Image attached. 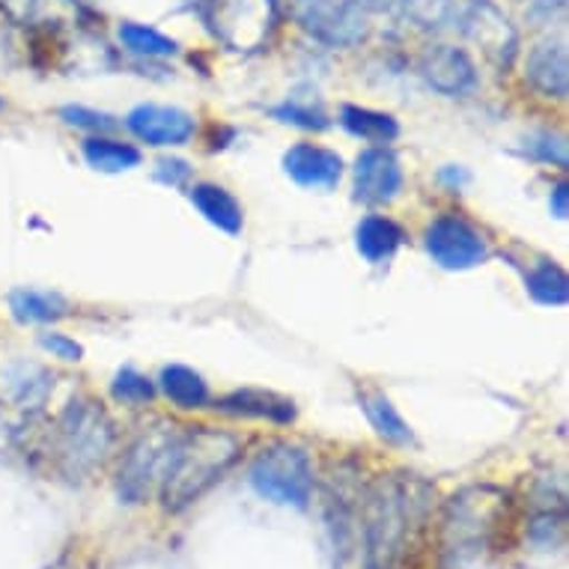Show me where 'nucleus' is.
I'll use <instances>...</instances> for the list:
<instances>
[{"label": "nucleus", "mask_w": 569, "mask_h": 569, "mask_svg": "<svg viewBox=\"0 0 569 569\" xmlns=\"http://www.w3.org/2000/svg\"><path fill=\"white\" fill-rule=\"evenodd\" d=\"M549 203H551V216L558 218V221H567V216H569V186L567 182L555 186Z\"/></svg>", "instance_id": "f704fd0d"}, {"label": "nucleus", "mask_w": 569, "mask_h": 569, "mask_svg": "<svg viewBox=\"0 0 569 569\" xmlns=\"http://www.w3.org/2000/svg\"><path fill=\"white\" fill-rule=\"evenodd\" d=\"M528 292H531L533 301H540V305L563 308L569 299L567 271L560 269L558 262H540V266L528 274Z\"/></svg>", "instance_id": "393cba45"}, {"label": "nucleus", "mask_w": 569, "mask_h": 569, "mask_svg": "<svg viewBox=\"0 0 569 569\" xmlns=\"http://www.w3.org/2000/svg\"><path fill=\"white\" fill-rule=\"evenodd\" d=\"M10 313L24 326L33 322H54L69 313V301L60 292L48 290H12L10 292Z\"/></svg>", "instance_id": "4be33fe9"}, {"label": "nucleus", "mask_w": 569, "mask_h": 569, "mask_svg": "<svg viewBox=\"0 0 569 569\" xmlns=\"http://www.w3.org/2000/svg\"><path fill=\"white\" fill-rule=\"evenodd\" d=\"M427 251L441 269L466 271L475 269L489 257L483 236L459 216H441L427 227Z\"/></svg>", "instance_id": "1a4fd4ad"}, {"label": "nucleus", "mask_w": 569, "mask_h": 569, "mask_svg": "<svg viewBox=\"0 0 569 569\" xmlns=\"http://www.w3.org/2000/svg\"><path fill=\"white\" fill-rule=\"evenodd\" d=\"M528 152L533 159L549 161V164H558V168H567V143L563 138H551V134H533L528 140Z\"/></svg>", "instance_id": "c756f323"}, {"label": "nucleus", "mask_w": 569, "mask_h": 569, "mask_svg": "<svg viewBox=\"0 0 569 569\" xmlns=\"http://www.w3.org/2000/svg\"><path fill=\"white\" fill-rule=\"evenodd\" d=\"M39 10V0H0V12L16 24H28Z\"/></svg>", "instance_id": "2f4dec72"}, {"label": "nucleus", "mask_w": 569, "mask_h": 569, "mask_svg": "<svg viewBox=\"0 0 569 569\" xmlns=\"http://www.w3.org/2000/svg\"><path fill=\"white\" fill-rule=\"evenodd\" d=\"M283 170L305 188H335L343 173V159L317 143H296L283 156Z\"/></svg>", "instance_id": "2eb2a0df"}, {"label": "nucleus", "mask_w": 569, "mask_h": 569, "mask_svg": "<svg viewBox=\"0 0 569 569\" xmlns=\"http://www.w3.org/2000/svg\"><path fill=\"white\" fill-rule=\"evenodd\" d=\"M218 411L233 415V418H257L271 420V423H290L296 420V406L287 397L274 391H262V388H239V391L227 393L216 402Z\"/></svg>", "instance_id": "dca6fc26"}, {"label": "nucleus", "mask_w": 569, "mask_h": 569, "mask_svg": "<svg viewBox=\"0 0 569 569\" xmlns=\"http://www.w3.org/2000/svg\"><path fill=\"white\" fill-rule=\"evenodd\" d=\"M159 385L170 402H177L179 409H200L209 402V385L203 376L194 373L186 365H170L161 370Z\"/></svg>", "instance_id": "5701e85b"}, {"label": "nucleus", "mask_w": 569, "mask_h": 569, "mask_svg": "<svg viewBox=\"0 0 569 569\" xmlns=\"http://www.w3.org/2000/svg\"><path fill=\"white\" fill-rule=\"evenodd\" d=\"M60 120L69 122V126H76V129H87V131L117 129V120H113L111 113L93 111V108H84V104H66V108H60Z\"/></svg>", "instance_id": "c85d7f7f"}, {"label": "nucleus", "mask_w": 569, "mask_h": 569, "mask_svg": "<svg viewBox=\"0 0 569 569\" xmlns=\"http://www.w3.org/2000/svg\"><path fill=\"white\" fill-rule=\"evenodd\" d=\"M179 430L168 423H156L134 439L117 471V495L126 505H143L164 480L170 450Z\"/></svg>", "instance_id": "423d86ee"}, {"label": "nucleus", "mask_w": 569, "mask_h": 569, "mask_svg": "<svg viewBox=\"0 0 569 569\" xmlns=\"http://www.w3.org/2000/svg\"><path fill=\"white\" fill-rule=\"evenodd\" d=\"M436 489L409 471L382 475L365 498V569H402L432 513Z\"/></svg>", "instance_id": "f257e3e1"}, {"label": "nucleus", "mask_w": 569, "mask_h": 569, "mask_svg": "<svg viewBox=\"0 0 569 569\" xmlns=\"http://www.w3.org/2000/svg\"><path fill=\"white\" fill-rule=\"evenodd\" d=\"M274 117H278L280 122H290V126H299V129H310V131H322L331 126V120H328V113L319 108V104H313V99H299V96H290L287 102L278 104L274 108Z\"/></svg>", "instance_id": "bb28decb"}, {"label": "nucleus", "mask_w": 569, "mask_h": 569, "mask_svg": "<svg viewBox=\"0 0 569 569\" xmlns=\"http://www.w3.org/2000/svg\"><path fill=\"white\" fill-rule=\"evenodd\" d=\"M87 164L99 173H122L140 164V152L131 143H120V140L108 138H90L84 143Z\"/></svg>", "instance_id": "b1692460"}, {"label": "nucleus", "mask_w": 569, "mask_h": 569, "mask_svg": "<svg viewBox=\"0 0 569 569\" xmlns=\"http://www.w3.org/2000/svg\"><path fill=\"white\" fill-rule=\"evenodd\" d=\"M567 10V0H531V19L555 21Z\"/></svg>", "instance_id": "473e14b6"}, {"label": "nucleus", "mask_w": 569, "mask_h": 569, "mask_svg": "<svg viewBox=\"0 0 569 569\" xmlns=\"http://www.w3.org/2000/svg\"><path fill=\"white\" fill-rule=\"evenodd\" d=\"M191 203L218 230H224L230 236L242 233V206H239V200L227 188L212 186V182H200V186L191 188Z\"/></svg>", "instance_id": "f3484780"}, {"label": "nucleus", "mask_w": 569, "mask_h": 569, "mask_svg": "<svg viewBox=\"0 0 569 569\" xmlns=\"http://www.w3.org/2000/svg\"><path fill=\"white\" fill-rule=\"evenodd\" d=\"M420 76L441 96H468L477 87L471 57L457 46H432L420 57Z\"/></svg>", "instance_id": "ddd939ff"}, {"label": "nucleus", "mask_w": 569, "mask_h": 569, "mask_svg": "<svg viewBox=\"0 0 569 569\" xmlns=\"http://www.w3.org/2000/svg\"><path fill=\"white\" fill-rule=\"evenodd\" d=\"M239 459V439L230 432L191 427L179 430L170 450L168 471L159 486L161 505L170 513L186 510L197 498L227 475V468Z\"/></svg>", "instance_id": "f03ea898"}, {"label": "nucleus", "mask_w": 569, "mask_h": 569, "mask_svg": "<svg viewBox=\"0 0 569 569\" xmlns=\"http://www.w3.org/2000/svg\"><path fill=\"white\" fill-rule=\"evenodd\" d=\"M525 81L546 99H567L569 93V57L567 46L558 39L540 42L528 54Z\"/></svg>", "instance_id": "4468645a"}, {"label": "nucleus", "mask_w": 569, "mask_h": 569, "mask_svg": "<svg viewBox=\"0 0 569 569\" xmlns=\"http://www.w3.org/2000/svg\"><path fill=\"white\" fill-rule=\"evenodd\" d=\"M358 400H361V409H365L367 420L373 423V430L379 432L385 441H393V445H411V441H415L411 427L402 420L400 411L393 409V402L388 400L382 391L367 388V391L358 393Z\"/></svg>", "instance_id": "412c9836"}, {"label": "nucleus", "mask_w": 569, "mask_h": 569, "mask_svg": "<svg viewBox=\"0 0 569 569\" xmlns=\"http://www.w3.org/2000/svg\"><path fill=\"white\" fill-rule=\"evenodd\" d=\"M462 33L492 60L501 72L510 69L519 48V33L492 0H468L462 12Z\"/></svg>", "instance_id": "9d476101"}, {"label": "nucleus", "mask_w": 569, "mask_h": 569, "mask_svg": "<svg viewBox=\"0 0 569 569\" xmlns=\"http://www.w3.org/2000/svg\"><path fill=\"white\" fill-rule=\"evenodd\" d=\"M296 16L310 37L335 48L358 46L370 30L361 0H296Z\"/></svg>", "instance_id": "6e6552de"}, {"label": "nucleus", "mask_w": 569, "mask_h": 569, "mask_svg": "<svg viewBox=\"0 0 569 569\" xmlns=\"http://www.w3.org/2000/svg\"><path fill=\"white\" fill-rule=\"evenodd\" d=\"M278 21L274 0H216L212 30L233 51H257L266 46Z\"/></svg>", "instance_id": "0eeeda50"}, {"label": "nucleus", "mask_w": 569, "mask_h": 569, "mask_svg": "<svg viewBox=\"0 0 569 569\" xmlns=\"http://www.w3.org/2000/svg\"><path fill=\"white\" fill-rule=\"evenodd\" d=\"M3 108H7V102H3V96H0V113H3Z\"/></svg>", "instance_id": "c9c22d12"}, {"label": "nucleus", "mask_w": 569, "mask_h": 569, "mask_svg": "<svg viewBox=\"0 0 569 569\" xmlns=\"http://www.w3.org/2000/svg\"><path fill=\"white\" fill-rule=\"evenodd\" d=\"M340 122H343V129L349 134L367 140V143H379V147L400 138V122L393 120L391 113L361 108V104H343L340 108Z\"/></svg>", "instance_id": "aec40b11"}, {"label": "nucleus", "mask_w": 569, "mask_h": 569, "mask_svg": "<svg viewBox=\"0 0 569 569\" xmlns=\"http://www.w3.org/2000/svg\"><path fill=\"white\" fill-rule=\"evenodd\" d=\"M402 188L400 159L388 147H373L355 161V200L391 203Z\"/></svg>", "instance_id": "f8f14e48"}, {"label": "nucleus", "mask_w": 569, "mask_h": 569, "mask_svg": "<svg viewBox=\"0 0 569 569\" xmlns=\"http://www.w3.org/2000/svg\"><path fill=\"white\" fill-rule=\"evenodd\" d=\"M120 42L129 48L131 54L140 57H170L179 51L177 39L164 37L156 28H147V24H138V21L120 24Z\"/></svg>", "instance_id": "a878e982"}, {"label": "nucleus", "mask_w": 569, "mask_h": 569, "mask_svg": "<svg viewBox=\"0 0 569 569\" xmlns=\"http://www.w3.org/2000/svg\"><path fill=\"white\" fill-rule=\"evenodd\" d=\"M111 393L117 402H126V406H143V402L152 400V382L147 376H140L134 367H122L120 373L113 376Z\"/></svg>", "instance_id": "cd10ccee"}, {"label": "nucleus", "mask_w": 569, "mask_h": 569, "mask_svg": "<svg viewBox=\"0 0 569 569\" xmlns=\"http://www.w3.org/2000/svg\"><path fill=\"white\" fill-rule=\"evenodd\" d=\"M113 448V420L96 400L78 397L54 427L57 468L69 480H84L102 466Z\"/></svg>", "instance_id": "7ed1b4c3"}, {"label": "nucleus", "mask_w": 569, "mask_h": 569, "mask_svg": "<svg viewBox=\"0 0 569 569\" xmlns=\"http://www.w3.org/2000/svg\"><path fill=\"white\" fill-rule=\"evenodd\" d=\"M126 126L150 147H182L194 134V117L168 104H138Z\"/></svg>", "instance_id": "9b49d317"}, {"label": "nucleus", "mask_w": 569, "mask_h": 569, "mask_svg": "<svg viewBox=\"0 0 569 569\" xmlns=\"http://www.w3.org/2000/svg\"><path fill=\"white\" fill-rule=\"evenodd\" d=\"M39 346L48 349L54 358H60V361H81L84 358V346L76 343L72 337L66 335H42L39 337Z\"/></svg>", "instance_id": "7c9ffc66"}, {"label": "nucleus", "mask_w": 569, "mask_h": 569, "mask_svg": "<svg viewBox=\"0 0 569 569\" xmlns=\"http://www.w3.org/2000/svg\"><path fill=\"white\" fill-rule=\"evenodd\" d=\"M251 486L262 498L278 505L305 507L313 492V466L308 453L290 441H274L251 462Z\"/></svg>", "instance_id": "39448f33"}, {"label": "nucleus", "mask_w": 569, "mask_h": 569, "mask_svg": "<svg viewBox=\"0 0 569 569\" xmlns=\"http://www.w3.org/2000/svg\"><path fill=\"white\" fill-rule=\"evenodd\" d=\"M505 516V495L492 486H471L453 495L441 528V551L448 569L466 567L489 546Z\"/></svg>", "instance_id": "20e7f679"}, {"label": "nucleus", "mask_w": 569, "mask_h": 569, "mask_svg": "<svg viewBox=\"0 0 569 569\" xmlns=\"http://www.w3.org/2000/svg\"><path fill=\"white\" fill-rule=\"evenodd\" d=\"M186 177H188L186 161H179V159L159 161V179H164V182H170V186H179Z\"/></svg>", "instance_id": "72a5a7b5"}, {"label": "nucleus", "mask_w": 569, "mask_h": 569, "mask_svg": "<svg viewBox=\"0 0 569 569\" xmlns=\"http://www.w3.org/2000/svg\"><path fill=\"white\" fill-rule=\"evenodd\" d=\"M402 242H406V233H402L400 227L393 224L391 218L385 216H367L358 230H355V244H358V251L365 257L367 262H388L393 253L400 251Z\"/></svg>", "instance_id": "a211bd4d"}, {"label": "nucleus", "mask_w": 569, "mask_h": 569, "mask_svg": "<svg viewBox=\"0 0 569 569\" xmlns=\"http://www.w3.org/2000/svg\"><path fill=\"white\" fill-rule=\"evenodd\" d=\"M54 382H51V373L42 370L37 365H28V361H19L7 370V393L10 400L24 411H37L46 406L48 393H51Z\"/></svg>", "instance_id": "6ab92c4d"}]
</instances>
